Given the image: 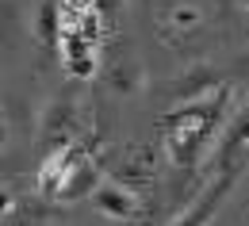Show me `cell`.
I'll return each mask as SVG.
<instances>
[{"label":"cell","instance_id":"cell-6","mask_svg":"<svg viewBox=\"0 0 249 226\" xmlns=\"http://www.w3.org/2000/svg\"><path fill=\"white\" fill-rule=\"evenodd\" d=\"M138 85H142V62H138L134 54H123L119 62L111 65V88L123 92V96H130Z\"/></svg>","mask_w":249,"mask_h":226},{"label":"cell","instance_id":"cell-11","mask_svg":"<svg viewBox=\"0 0 249 226\" xmlns=\"http://www.w3.org/2000/svg\"><path fill=\"white\" fill-rule=\"evenodd\" d=\"M8 142H12V127H8V115L0 111V154L8 150Z\"/></svg>","mask_w":249,"mask_h":226},{"label":"cell","instance_id":"cell-10","mask_svg":"<svg viewBox=\"0 0 249 226\" xmlns=\"http://www.w3.org/2000/svg\"><path fill=\"white\" fill-rule=\"evenodd\" d=\"M16 211V188L12 184H0V219H8Z\"/></svg>","mask_w":249,"mask_h":226},{"label":"cell","instance_id":"cell-8","mask_svg":"<svg viewBox=\"0 0 249 226\" xmlns=\"http://www.w3.org/2000/svg\"><path fill=\"white\" fill-rule=\"evenodd\" d=\"M169 23L177 31H196L203 23V8H196V4H173L169 8Z\"/></svg>","mask_w":249,"mask_h":226},{"label":"cell","instance_id":"cell-9","mask_svg":"<svg viewBox=\"0 0 249 226\" xmlns=\"http://www.w3.org/2000/svg\"><path fill=\"white\" fill-rule=\"evenodd\" d=\"M65 123H73V104H69V96H58L54 104H50V111H46V127L50 134H62Z\"/></svg>","mask_w":249,"mask_h":226},{"label":"cell","instance_id":"cell-2","mask_svg":"<svg viewBox=\"0 0 249 226\" xmlns=\"http://www.w3.org/2000/svg\"><path fill=\"white\" fill-rule=\"evenodd\" d=\"M218 115H215V100H196V104H180L169 115L165 127V154L173 165H196L203 157V146L215 130Z\"/></svg>","mask_w":249,"mask_h":226},{"label":"cell","instance_id":"cell-7","mask_svg":"<svg viewBox=\"0 0 249 226\" xmlns=\"http://www.w3.org/2000/svg\"><path fill=\"white\" fill-rule=\"evenodd\" d=\"M58 31H62V23H58V0H42L38 12H35V35H38V42H58Z\"/></svg>","mask_w":249,"mask_h":226},{"label":"cell","instance_id":"cell-1","mask_svg":"<svg viewBox=\"0 0 249 226\" xmlns=\"http://www.w3.org/2000/svg\"><path fill=\"white\" fill-rule=\"evenodd\" d=\"M100 169H96L92 154L81 146V142H65L58 146L46 165L38 169V192L46 199H58V203H77V199H89L92 188L100 184Z\"/></svg>","mask_w":249,"mask_h":226},{"label":"cell","instance_id":"cell-3","mask_svg":"<svg viewBox=\"0 0 249 226\" xmlns=\"http://www.w3.org/2000/svg\"><path fill=\"white\" fill-rule=\"evenodd\" d=\"M58 54H62V65L65 73H73V77H92L96 69H100V42H89L85 35L77 31H62L58 35Z\"/></svg>","mask_w":249,"mask_h":226},{"label":"cell","instance_id":"cell-4","mask_svg":"<svg viewBox=\"0 0 249 226\" xmlns=\"http://www.w3.org/2000/svg\"><path fill=\"white\" fill-rule=\"evenodd\" d=\"M96 203V211L111 223H130L138 215V192H130L126 184H115V180H100L89 195Z\"/></svg>","mask_w":249,"mask_h":226},{"label":"cell","instance_id":"cell-5","mask_svg":"<svg viewBox=\"0 0 249 226\" xmlns=\"http://www.w3.org/2000/svg\"><path fill=\"white\" fill-rule=\"evenodd\" d=\"M230 188H234V176H222L215 188H207V192L199 195L177 223H169V226H211V219H215V211L222 207V199H226Z\"/></svg>","mask_w":249,"mask_h":226}]
</instances>
